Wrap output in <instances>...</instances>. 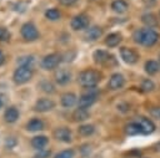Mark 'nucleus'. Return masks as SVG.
<instances>
[{"instance_id": "nucleus-33", "label": "nucleus", "mask_w": 160, "mask_h": 158, "mask_svg": "<svg viewBox=\"0 0 160 158\" xmlns=\"http://www.w3.org/2000/svg\"><path fill=\"white\" fill-rule=\"evenodd\" d=\"M11 37L10 32L5 29V27H0V42H5V41H9Z\"/></svg>"}, {"instance_id": "nucleus-16", "label": "nucleus", "mask_w": 160, "mask_h": 158, "mask_svg": "<svg viewBox=\"0 0 160 158\" xmlns=\"http://www.w3.org/2000/svg\"><path fill=\"white\" fill-rule=\"evenodd\" d=\"M60 102H61V106H62V107L70 108V107H72V106L78 102V97H76V95L72 93V92H66V93H64V95L61 96Z\"/></svg>"}, {"instance_id": "nucleus-7", "label": "nucleus", "mask_w": 160, "mask_h": 158, "mask_svg": "<svg viewBox=\"0 0 160 158\" xmlns=\"http://www.w3.org/2000/svg\"><path fill=\"white\" fill-rule=\"evenodd\" d=\"M92 58H94V61H95L96 63H99V65H105V66H108V65H110V61L116 63L114 56L110 55L108 51H104V50H96V51L92 53Z\"/></svg>"}, {"instance_id": "nucleus-35", "label": "nucleus", "mask_w": 160, "mask_h": 158, "mask_svg": "<svg viewBox=\"0 0 160 158\" xmlns=\"http://www.w3.org/2000/svg\"><path fill=\"white\" fill-rule=\"evenodd\" d=\"M59 1H60V4L64 5V6H71V5H74L78 0H59Z\"/></svg>"}, {"instance_id": "nucleus-6", "label": "nucleus", "mask_w": 160, "mask_h": 158, "mask_svg": "<svg viewBox=\"0 0 160 158\" xmlns=\"http://www.w3.org/2000/svg\"><path fill=\"white\" fill-rule=\"evenodd\" d=\"M20 34L26 41H35L39 39V31L32 22H25L20 29Z\"/></svg>"}, {"instance_id": "nucleus-5", "label": "nucleus", "mask_w": 160, "mask_h": 158, "mask_svg": "<svg viewBox=\"0 0 160 158\" xmlns=\"http://www.w3.org/2000/svg\"><path fill=\"white\" fill-rule=\"evenodd\" d=\"M60 62H61V56L59 53L54 52V53H49V55L44 56L40 62V66H41V68H44L46 71H51V70L56 68Z\"/></svg>"}, {"instance_id": "nucleus-9", "label": "nucleus", "mask_w": 160, "mask_h": 158, "mask_svg": "<svg viewBox=\"0 0 160 158\" xmlns=\"http://www.w3.org/2000/svg\"><path fill=\"white\" fill-rule=\"evenodd\" d=\"M120 56L124 60V62H126L129 65H134L139 58V55L136 53V51L132 49H129V47H121L120 49Z\"/></svg>"}, {"instance_id": "nucleus-22", "label": "nucleus", "mask_w": 160, "mask_h": 158, "mask_svg": "<svg viewBox=\"0 0 160 158\" xmlns=\"http://www.w3.org/2000/svg\"><path fill=\"white\" fill-rule=\"evenodd\" d=\"M111 9L118 14H124L128 10V2L125 0H114L111 2Z\"/></svg>"}, {"instance_id": "nucleus-28", "label": "nucleus", "mask_w": 160, "mask_h": 158, "mask_svg": "<svg viewBox=\"0 0 160 158\" xmlns=\"http://www.w3.org/2000/svg\"><path fill=\"white\" fill-rule=\"evenodd\" d=\"M45 17L48 20H51V21H55V20H59L60 19V11L55 7H51V9H48L45 11Z\"/></svg>"}, {"instance_id": "nucleus-3", "label": "nucleus", "mask_w": 160, "mask_h": 158, "mask_svg": "<svg viewBox=\"0 0 160 158\" xmlns=\"http://www.w3.org/2000/svg\"><path fill=\"white\" fill-rule=\"evenodd\" d=\"M32 66H18L12 73V81L16 85H24L32 78Z\"/></svg>"}, {"instance_id": "nucleus-21", "label": "nucleus", "mask_w": 160, "mask_h": 158, "mask_svg": "<svg viewBox=\"0 0 160 158\" xmlns=\"http://www.w3.org/2000/svg\"><path fill=\"white\" fill-rule=\"evenodd\" d=\"M89 116H90V113L88 112V109H86V108H80V107H78V108L74 111V113H72V118H74V121H76V122L85 121V119L89 118Z\"/></svg>"}, {"instance_id": "nucleus-29", "label": "nucleus", "mask_w": 160, "mask_h": 158, "mask_svg": "<svg viewBox=\"0 0 160 158\" xmlns=\"http://www.w3.org/2000/svg\"><path fill=\"white\" fill-rule=\"evenodd\" d=\"M18 63H19V66H32V63H34V56H31V55L20 56L18 58Z\"/></svg>"}, {"instance_id": "nucleus-1", "label": "nucleus", "mask_w": 160, "mask_h": 158, "mask_svg": "<svg viewBox=\"0 0 160 158\" xmlns=\"http://www.w3.org/2000/svg\"><path fill=\"white\" fill-rule=\"evenodd\" d=\"M100 77H101V75L95 70H84L79 73L78 82L84 88H91V87H95L100 82V80H101Z\"/></svg>"}, {"instance_id": "nucleus-13", "label": "nucleus", "mask_w": 160, "mask_h": 158, "mask_svg": "<svg viewBox=\"0 0 160 158\" xmlns=\"http://www.w3.org/2000/svg\"><path fill=\"white\" fill-rule=\"evenodd\" d=\"M140 127H141V131H142V134H150L155 131V124L151 119L146 118V117H138V121H136Z\"/></svg>"}, {"instance_id": "nucleus-40", "label": "nucleus", "mask_w": 160, "mask_h": 158, "mask_svg": "<svg viewBox=\"0 0 160 158\" xmlns=\"http://www.w3.org/2000/svg\"><path fill=\"white\" fill-rule=\"evenodd\" d=\"M158 148H159V151H160V143H159V146H158Z\"/></svg>"}, {"instance_id": "nucleus-38", "label": "nucleus", "mask_w": 160, "mask_h": 158, "mask_svg": "<svg viewBox=\"0 0 160 158\" xmlns=\"http://www.w3.org/2000/svg\"><path fill=\"white\" fill-rule=\"evenodd\" d=\"M4 62H5V55H4V52L0 50V66H1Z\"/></svg>"}, {"instance_id": "nucleus-25", "label": "nucleus", "mask_w": 160, "mask_h": 158, "mask_svg": "<svg viewBox=\"0 0 160 158\" xmlns=\"http://www.w3.org/2000/svg\"><path fill=\"white\" fill-rule=\"evenodd\" d=\"M94 131H95V127H94L92 124H82V126H80L79 129H78L79 134L82 136V137H89V136H91V134L94 133Z\"/></svg>"}, {"instance_id": "nucleus-27", "label": "nucleus", "mask_w": 160, "mask_h": 158, "mask_svg": "<svg viewBox=\"0 0 160 158\" xmlns=\"http://www.w3.org/2000/svg\"><path fill=\"white\" fill-rule=\"evenodd\" d=\"M145 71L149 75H155L159 71V63L156 61H154V60L146 61V63H145Z\"/></svg>"}, {"instance_id": "nucleus-19", "label": "nucleus", "mask_w": 160, "mask_h": 158, "mask_svg": "<svg viewBox=\"0 0 160 158\" xmlns=\"http://www.w3.org/2000/svg\"><path fill=\"white\" fill-rule=\"evenodd\" d=\"M121 35L118 34V32H112V34H109L105 39V45L108 47H115L118 46L120 42H121Z\"/></svg>"}, {"instance_id": "nucleus-26", "label": "nucleus", "mask_w": 160, "mask_h": 158, "mask_svg": "<svg viewBox=\"0 0 160 158\" xmlns=\"http://www.w3.org/2000/svg\"><path fill=\"white\" fill-rule=\"evenodd\" d=\"M39 87H40L41 91H44V92H46V93H54V92H55V86H54L50 81H48V80L40 81V82H39Z\"/></svg>"}, {"instance_id": "nucleus-14", "label": "nucleus", "mask_w": 160, "mask_h": 158, "mask_svg": "<svg viewBox=\"0 0 160 158\" xmlns=\"http://www.w3.org/2000/svg\"><path fill=\"white\" fill-rule=\"evenodd\" d=\"M54 77H55L56 83L64 86V85H66V83L70 82V80H71V73H70L68 70L61 68V70H59V71L55 72V76H54Z\"/></svg>"}, {"instance_id": "nucleus-32", "label": "nucleus", "mask_w": 160, "mask_h": 158, "mask_svg": "<svg viewBox=\"0 0 160 158\" xmlns=\"http://www.w3.org/2000/svg\"><path fill=\"white\" fill-rule=\"evenodd\" d=\"M154 87H155V85H154V82L151 81V80H144L142 81V85H141V88H142V91H145V92H149V91H152L154 90Z\"/></svg>"}, {"instance_id": "nucleus-34", "label": "nucleus", "mask_w": 160, "mask_h": 158, "mask_svg": "<svg viewBox=\"0 0 160 158\" xmlns=\"http://www.w3.org/2000/svg\"><path fill=\"white\" fill-rule=\"evenodd\" d=\"M16 144H18V141H16L15 137H8L6 141H5V147H6L8 149H12Z\"/></svg>"}, {"instance_id": "nucleus-12", "label": "nucleus", "mask_w": 160, "mask_h": 158, "mask_svg": "<svg viewBox=\"0 0 160 158\" xmlns=\"http://www.w3.org/2000/svg\"><path fill=\"white\" fill-rule=\"evenodd\" d=\"M54 137L60 141V142H64V143H69L71 142L72 139V136H71V131L66 127H59L54 131Z\"/></svg>"}, {"instance_id": "nucleus-2", "label": "nucleus", "mask_w": 160, "mask_h": 158, "mask_svg": "<svg viewBox=\"0 0 160 158\" xmlns=\"http://www.w3.org/2000/svg\"><path fill=\"white\" fill-rule=\"evenodd\" d=\"M158 34L151 29H142L134 32V41L144 46H152L158 41Z\"/></svg>"}, {"instance_id": "nucleus-41", "label": "nucleus", "mask_w": 160, "mask_h": 158, "mask_svg": "<svg viewBox=\"0 0 160 158\" xmlns=\"http://www.w3.org/2000/svg\"><path fill=\"white\" fill-rule=\"evenodd\" d=\"M159 62H160V56H159Z\"/></svg>"}, {"instance_id": "nucleus-39", "label": "nucleus", "mask_w": 160, "mask_h": 158, "mask_svg": "<svg viewBox=\"0 0 160 158\" xmlns=\"http://www.w3.org/2000/svg\"><path fill=\"white\" fill-rule=\"evenodd\" d=\"M1 107H2V101L0 100V108H1Z\"/></svg>"}, {"instance_id": "nucleus-20", "label": "nucleus", "mask_w": 160, "mask_h": 158, "mask_svg": "<svg viewBox=\"0 0 160 158\" xmlns=\"http://www.w3.org/2000/svg\"><path fill=\"white\" fill-rule=\"evenodd\" d=\"M26 129L30 132H36L44 129V122L40 118H32L26 123Z\"/></svg>"}, {"instance_id": "nucleus-17", "label": "nucleus", "mask_w": 160, "mask_h": 158, "mask_svg": "<svg viewBox=\"0 0 160 158\" xmlns=\"http://www.w3.org/2000/svg\"><path fill=\"white\" fill-rule=\"evenodd\" d=\"M4 118H5V121H6L8 123H14V122H16L18 118H19V111H18V108L14 107V106L8 107V108L5 109Z\"/></svg>"}, {"instance_id": "nucleus-30", "label": "nucleus", "mask_w": 160, "mask_h": 158, "mask_svg": "<svg viewBox=\"0 0 160 158\" xmlns=\"http://www.w3.org/2000/svg\"><path fill=\"white\" fill-rule=\"evenodd\" d=\"M74 156H75V152L72 149H65L58 153L54 158H74Z\"/></svg>"}, {"instance_id": "nucleus-10", "label": "nucleus", "mask_w": 160, "mask_h": 158, "mask_svg": "<svg viewBox=\"0 0 160 158\" xmlns=\"http://www.w3.org/2000/svg\"><path fill=\"white\" fill-rule=\"evenodd\" d=\"M54 107H55V102L50 98H39L34 105V109L36 112H49Z\"/></svg>"}, {"instance_id": "nucleus-36", "label": "nucleus", "mask_w": 160, "mask_h": 158, "mask_svg": "<svg viewBox=\"0 0 160 158\" xmlns=\"http://www.w3.org/2000/svg\"><path fill=\"white\" fill-rule=\"evenodd\" d=\"M151 114L155 117V118H160V108H154L151 111Z\"/></svg>"}, {"instance_id": "nucleus-23", "label": "nucleus", "mask_w": 160, "mask_h": 158, "mask_svg": "<svg viewBox=\"0 0 160 158\" xmlns=\"http://www.w3.org/2000/svg\"><path fill=\"white\" fill-rule=\"evenodd\" d=\"M125 132H126V134H129V136H136V134L142 133L141 127H140V124H139L138 122H131V123L126 124Z\"/></svg>"}, {"instance_id": "nucleus-15", "label": "nucleus", "mask_w": 160, "mask_h": 158, "mask_svg": "<svg viewBox=\"0 0 160 158\" xmlns=\"http://www.w3.org/2000/svg\"><path fill=\"white\" fill-rule=\"evenodd\" d=\"M101 35H102V29L100 26H91L86 30L84 37L88 41H96Z\"/></svg>"}, {"instance_id": "nucleus-24", "label": "nucleus", "mask_w": 160, "mask_h": 158, "mask_svg": "<svg viewBox=\"0 0 160 158\" xmlns=\"http://www.w3.org/2000/svg\"><path fill=\"white\" fill-rule=\"evenodd\" d=\"M141 20H142V22H144L146 26H149V29L158 25V19H156V16H155L154 14H151V12L144 14V15L141 16Z\"/></svg>"}, {"instance_id": "nucleus-31", "label": "nucleus", "mask_w": 160, "mask_h": 158, "mask_svg": "<svg viewBox=\"0 0 160 158\" xmlns=\"http://www.w3.org/2000/svg\"><path fill=\"white\" fill-rule=\"evenodd\" d=\"M50 156H51V151L46 149V148H42V149H39L34 154V158H49Z\"/></svg>"}, {"instance_id": "nucleus-11", "label": "nucleus", "mask_w": 160, "mask_h": 158, "mask_svg": "<svg viewBox=\"0 0 160 158\" xmlns=\"http://www.w3.org/2000/svg\"><path fill=\"white\" fill-rule=\"evenodd\" d=\"M124 85H125V78H124V76L121 73H114V75H111V77L109 78V82H108V87L111 91L120 90Z\"/></svg>"}, {"instance_id": "nucleus-8", "label": "nucleus", "mask_w": 160, "mask_h": 158, "mask_svg": "<svg viewBox=\"0 0 160 158\" xmlns=\"http://www.w3.org/2000/svg\"><path fill=\"white\" fill-rule=\"evenodd\" d=\"M70 25H71V29L75 30V31L84 30V29H86L89 26V17L85 14H79V15L72 17Z\"/></svg>"}, {"instance_id": "nucleus-37", "label": "nucleus", "mask_w": 160, "mask_h": 158, "mask_svg": "<svg viewBox=\"0 0 160 158\" xmlns=\"http://www.w3.org/2000/svg\"><path fill=\"white\" fill-rule=\"evenodd\" d=\"M144 1V4L146 5V6H149V7H151V6H154L155 4H156V0H142Z\"/></svg>"}, {"instance_id": "nucleus-18", "label": "nucleus", "mask_w": 160, "mask_h": 158, "mask_svg": "<svg viewBox=\"0 0 160 158\" xmlns=\"http://www.w3.org/2000/svg\"><path fill=\"white\" fill-rule=\"evenodd\" d=\"M48 143H49V139H48L46 136H35V137L31 139V146H32V148H35L36 151L45 148V147L48 146Z\"/></svg>"}, {"instance_id": "nucleus-4", "label": "nucleus", "mask_w": 160, "mask_h": 158, "mask_svg": "<svg viewBox=\"0 0 160 158\" xmlns=\"http://www.w3.org/2000/svg\"><path fill=\"white\" fill-rule=\"evenodd\" d=\"M96 98H98V91L95 90V87L88 88V91L79 97L78 107H80V108H89L90 106H92L95 103Z\"/></svg>"}]
</instances>
